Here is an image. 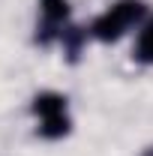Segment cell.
<instances>
[{
  "instance_id": "obj_4",
  "label": "cell",
  "mask_w": 153,
  "mask_h": 156,
  "mask_svg": "<svg viewBox=\"0 0 153 156\" xmlns=\"http://www.w3.org/2000/svg\"><path fill=\"white\" fill-rule=\"evenodd\" d=\"M132 57L144 66H153V15L138 30V39H135V48H132Z\"/></svg>"
},
{
  "instance_id": "obj_5",
  "label": "cell",
  "mask_w": 153,
  "mask_h": 156,
  "mask_svg": "<svg viewBox=\"0 0 153 156\" xmlns=\"http://www.w3.org/2000/svg\"><path fill=\"white\" fill-rule=\"evenodd\" d=\"M69 129H72V120L66 114L51 117V120H39V135L42 138H63L69 135Z\"/></svg>"
},
{
  "instance_id": "obj_2",
  "label": "cell",
  "mask_w": 153,
  "mask_h": 156,
  "mask_svg": "<svg viewBox=\"0 0 153 156\" xmlns=\"http://www.w3.org/2000/svg\"><path fill=\"white\" fill-rule=\"evenodd\" d=\"M39 9H42V42H48L51 36H60L57 27H63V21L69 18V0H39Z\"/></svg>"
},
{
  "instance_id": "obj_7",
  "label": "cell",
  "mask_w": 153,
  "mask_h": 156,
  "mask_svg": "<svg viewBox=\"0 0 153 156\" xmlns=\"http://www.w3.org/2000/svg\"><path fill=\"white\" fill-rule=\"evenodd\" d=\"M141 156H153V147H147V150H144V153H141Z\"/></svg>"
},
{
  "instance_id": "obj_1",
  "label": "cell",
  "mask_w": 153,
  "mask_h": 156,
  "mask_svg": "<svg viewBox=\"0 0 153 156\" xmlns=\"http://www.w3.org/2000/svg\"><path fill=\"white\" fill-rule=\"evenodd\" d=\"M144 15H147V6L141 0H117L90 24V36H96L99 42H117L126 36L132 24L144 21Z\"/></svg>"
},
{
  "instance_id": "obj_6",
  "label": "cell",
  "mask_w": 153,
  "mask_h": 156,
  "mask_svg": "<svg viewBox=\"0 0 153 156\" xmlns=\"http://www.w3.org/2000/svg\"><path fill=\"white\" fill-rule=\"evenodd\" d=\"M84 39H87V30H81V27H63V30H60V42H63V48H66L69 60L78 57Z\"/></svg>"
},
{
  "instance_id": "obj_3",
  "label": "cell",
  "mask_w": 153,
  "mask_h": 156,
  "mask_svg": "<svg viewBox=\"0 0 153 156\" xmlns=\"http://www.w3.org/2000/svg\"><path fill=\"white\" fill-rule=\"evenodd\" d=\"M33 114L39 120H51V117L66 114V96L63 93H54V90H45V93H36L33 96Z\"/></svg>"
}]
</instances>
